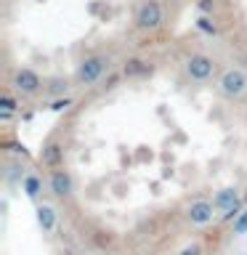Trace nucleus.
<instances>
[{
  "mask_svg": "<svg viewBox=\"0 0 247 255\" xmlns=\"http://www.w3.org/2000/svg\"><path fill=\"white\" fill-rule=\"evenodd\" d=\"M67 107H69V99H56L51 109H53V112H61V109H67Z\"/></svg>",
  "mask_w": 247,
  "mask_h": 255,
  "instance_id": "obj_19",
  "label": "nucleus"
},
{
  "mask_svg": "<svg viewBox=\"0 0 247 255\" xmlns=\"http://www.w3.org/2000/svg\"><path fill=\"white\" fill-rule=\"evenodd\" d=\"M59 159H61V146L59 143H48L43 149V162L45 165H59Z\"/></svg>",
  "mask_w": 247,
  "mask_h": 255,
  "instance_id": "obj_14",
  "label": "nucleus"
},
{
  "mask_svg": "<svg viewBox=\"0 0 247 255\" xmlns=\"http://www.w3.org/2000/svg\"><path fill=\"white\" fill-rule=\"evenodd\" d=\"M21 189H24V194H27L29 199H35L40 191H43V181H40L37 175L29 173V175H24V178H21Z\"/></svg>",
  "mask_w": 247,
  "mask_h": 255,
  "instance_id": "obj_11",
  "label": "nucleus"
},
{
  "mask_svg": "<svg viewBox=\"0 0 247 255\" xmlns=\"http://www.w3.org/2000/svg\"><path fill=\"white\" fill-rule=\"evenodd\" d=\"M231 226H234V234H239V237L247 234V207H245V210L237 215L234 221H231Z\"/></svg>",
  "mask_w": 247,
  "mask_h": 255,
  "instance_id": "obj_15",
  "label": "nucleus"
},
{
  "mask_svg": "<svg viewBox=\"0 0 247 255\" xmlns=\"http://www.w3.org/2000/svg\"><path fill=\"white\" fill-rule=\"evenodd\" d=\"M213 202H207V199H197V202H191L189 205V210H186V218L191 226H207V223L213 221Z\"/></svg>",
  "mask_w": 247,
  "mask_h": 255,
  "instance_id": "obj_7",
  "label": "nucleus"
},
{
  "mask_svg": "<svg viewBox=\"0 0 247 255\" xmlns=\"http://www.w3.org/2000/svg\"><path fill=\"white\" fill-rule=\"evenodd\" d=\"M242 210H245L242 199H237V202L231 205V207H226V210H223V221H229V223H231V221H234V218H237V215L242 213Z\"/></svg>",
  "mask_w": 247,
  "mask_h": 255,
  "instance_id": "obj_16",
  "label": "nucleus"
},
{
  "mask_svg": "<svg viewBox=\"0 0 247 255\" xmlns=\"http://www.w3.org/2000/svg\"><path fill=\"white\" fill-rule=\"evenodd\" d=\"M199 8V13H213V8H215V0H199L197 3Z\"/></svg>",
  "mask_w": 247,
  "mask_h": 255,
  "instance_id": "obj_18",
  "label": "nucleus"
},
{
  "mask_svg": "<svg viewBox=\"0 0 247 255\" xmlns=\"http://www.w3.org/2000/svg\"><path fill=\"white\" fill-rule=\"evenodd\" d=\"M107 69H109V59H107V56H88V59H83V61H80V67H77V83H83V85L99 83Z\"/></svg>",
  "mask_w": 247,
  "mask_h": 255,
  "instance_id": "obj_2",
  "label": "nucleus"
},
{
  "mask_svg": "<svg viewBox=\"0 0 247 255\" xmlns=\"http://www.w3.org/2000/svg\"><path fill=\"white\" fill-rule=\"evenodd\" d=\"M135 27L141 32H154L162 27L165 21V8L159 0H141L138 8H135V16H133Z\"/></svg>",
  "mask_w": 247,
  "mask_h": 255,
  "instance_id": "obj_1",
  "label": "nucleus"
},
{
  "mask_svg": "<svg viewBox=\"0 0 247 255\" xmlns=\"http://www.w3.org/2000/svg\"><path fill=\"white\" fill-rule=\"evenodd\" d=\"M218 91L226 96V99H239L247 91V75L242 69H226L218 80Z\"/></svg>",
  "mask_w": 247,
  "mask_h": 255,
  "instance_id": "obj_3",
  "label": "nucleus"
},
{
  "mask_svg": "<svg viewBox=\"0 0 247 255\" xmlns=\"http://www.w3.org/2000/svg\"><path fill=\"white\" fill-rule=\"evenodd\" d=\"M48 91H51V93H67V80H53Z\"/></svg>",
  "mask_w": 247,
  "mask_h": 255,
  "instance_id": "obj_17",
  "label": "nucleus"
},
{
  "mask_svg": "<svg viewBox=\"0 0 247 255\" xmlns=\"http://www.w3.org/2000/svg\"><path fill=\"white\" fill-rule=\"evenodd\" d=\"M215 72V61L205 53H191L186 59V75L194 80V83H207Z\"/></svg>",
  "mask_w": 247,
  "mask_h": 255,
  "instance_id": "obj_4",
  "label": "nucleus"
},
{
  "mask_svg": "<svg viewBox=\"0 0 247 255\" xmlns=\"http://www.w3.org/2000/svg\"><path fill=\"white\" fill-rule=\"evenodd\" d=\"M40 88H43V80H40V75H37L35 69H29V67L16 69V75H13V91H16V93H21V96H35Z\"/></svg>",
  "mask_w": 247,
  "mask_h": 255,
  "instance_id": "obj_5",
  "label": "nucleus"
},
{
  "mask_svg": "<svg viewBox=\"0 0 247 255\" xmlns=\"http://www.w3.org/2000/svg\"><path fill=\"white\" fill-rule=\"evenodd\" d=\"M138 159L143 162V159H151V151H146V146H141V151H138Z\"/></svg>",
  "mask_w": 247,
  "mask_h": 255,
  "instance_id": "obj_21",
  "label": "nucleus"
},
{
  "mask_svg": "<svg viewBox=\"0 0 247 255\" xmlns=\"http://www.w3.org/2000/svg\"><path fill=\"white\" fill-rule=\"evenodd\" d=\"M37 223L43 231H53L56 229V210L51 205H40L37 207Z\"/></svg>",
  "mask_w": 247,
  "mask_h": 255,
  "instance_id": "obj_9",
  "label": "nucleus"
},
{
  "mask_svg": "<svg viewBox=\"0 0 247 255\" xmlns=\"http://www.w3.org/2000/svg\"><path fill=\"white\" fill-rule=\"evenodd\" d=\"M13 112H16V99L11 93H3V96H0V120L8 123V120L13 117Z\"/></svg>",
  "mask_w": 247,
  "mask_h": 255,
  "instance_id": "obj_12",
  "label": "nucleus"
},
{
  "mask_svg": "<svg viewBox=\"0 0 247 255\" xmlns=\"http://www.w3.org/2000/svg\"><path fill=\"white\" fill-rule=\"evenodd\" d=\"M202 250H199V245H189V247H183L181 255H199Z\"/></svg>",
  "mask_w": 247,
  "mask_h": 255,
  "instance_id": "obj_20",
  "label": "nucleus"
},
{
  "mask_svg": "<svg viewBox=\"0 0 247 255\" xmlns=\"http://www.w3.org/2000/svg\"><path fill=\"white\" fill-rule=\"evenodd\" d=\"M239 199V191L234 186H226V189H221L218 194L213 197V207L215 210H226V207H231Z\"/></svg>",
  "mask_w": 247,
  "mask_h": 255,
  "instance_id": "obj_8",
  "label": "nucleus"
},
{
  "mask_svg": "<svg viewBox=\"0 0 247 255\" xmlns=\"http://www.w3.org/2000/svg\"><path fill=\"white\" fill-rule=\"evenodd\" d=\"M48 189L53 191L56 197H69L72 191H75V181H72V175L64 170V167H56L51 173V178H48Z\"/></svg>",
  "mask_w": 247,
  "mask_h": 255,
  "instance_id": "obj_6",
  "label": "nucleus"
},
{
  "mask_svg": "<svg viewBox=\"0 0 247 255\" xmlns=\"http://www.w3.org/2000/svg\"><path fill=\"white\" fill-rule=\"evenodd\" d=\"M194 24H197V29H199V32H205V35H210V37L218 35V24L210 19V13H199Z\"/></svg>",
  "mask_w": 247,
  "mask_h": 255,
  "instance_id": "obj_13",
  "label": "nucleus"
},
{
  "mask_svg": "<svg viewBox=\"0 0 247 255\" xmlns=\"http://www.w3.org/2000/svg\"><path fill=\"white\" fill-rule=\"evenodd\" d=\"M146 72H151V67L146 61H141V59H127L125 67H123L125 77H138V75H146Z\"/></svg>",
  "mask_w": 247,
  "mask_h": 255,
  "instance_id": "obj_10",
  "label": "nucleus"
}]
</instances>
